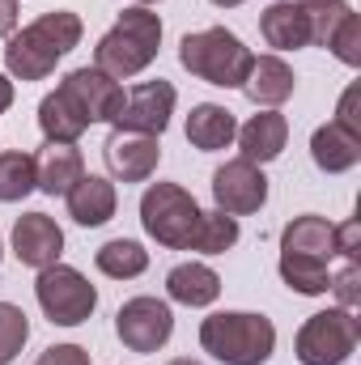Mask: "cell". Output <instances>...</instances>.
Returning <instances> with one entry per match:
<instances>
[{"label":"cell","mask_w":361,"mask_h":365,"mask_svg":"<svg viewBox=\"0 0 361 365\" xmlns=\"http://www.w3.org/2000/svg\"><path fill=\"white\" fill-rule=\"evenodd\" d=\"M86 26L73 9H56V13H43L34 17L30 26L13 30L9 34V47H4V73L17 77V81H43L56 73V64L81 43Z\"/></svg>","instance_id":"cell-1"},{"label":"cell","mask_w":361,"mask_h":365,"mask_svg":"<svg viewBox=\"0 0 361 365\" xmlns=\"http://www.w3.org/2000/svg\"><path fill=\"white\" fill-rule=\"evenodd\" d=\"M34 297H39L43 314H47L56 327H81L93 310H98V289H93L77 268H68V264L39 268Z\"/></svg>","instance_id":"cell-7"},{"label":"cell","mask_w":361,"mask_h":365,"mask_svg":"<svg viewBox=\"0 0 361 365\" xmlns=\"http://www.w3.org/2000/svg\"><path fill=\"white\" fill-rule=\"evenodd\" d=\"M280 251L293 255H315V259H336V225L319 212H302L280 230Z\"/></svg>","instance_id":"cell-21"},{"label":"cell","mask_w":361,"mask_h":365,"mask_svg":"<svg viewBox=\"0 0 361 365\" xmlns=\"http://www.w3.org/2000/svg\"><path fill=\"white\" fill-rule=\"evenodd\" d=\"M0 255H4V238H0Z\"/></svg>","instance_id":"cell-40"},{"label":"cell","mask_w":361,"mask_h":365,"mask_svg":"<svg viewBox=\"0 0 361 365\" xmlns=\"http://www.w3.org/2000/svg\"><path fill=\"white\" fill-rule=\"evenodd\" d=\"M213 200L230 217H251V212H260L268 204V179H264V170L255 162L234 158V162L213 170Z\"/></svg>","instance_id":"cell-10"},{"label":"cell","mask_w":361,"mask_h":365,"mask_svg":"<svg viewBox=\"0 0 361 365\" xmlns=\"http://www.w3.org/2000/svg\"><path fill=\"white\" fill-rule=\"evenodd\" d=\"M327 289L336 293V302H340L345 310H357V302H361V264L357 259H345V268L332 272V284H327Z\"/></svg>","instance_id":"cell-30"},{"label":"cell","mask_w":361,"mask_h":365,"mask_svg":"<svg viewBox=\"0 0 361 365\" xmlns=\"http://www.w3.org/2000/svg\"><path fill=\"white\" fill-rule=\"evenodd\" d=\"M13 106V81H9V73H0V115Z\"/></svg>","instance_id":"cell-35"},{"label":"cell","mask_w":361,"mask_h":365,"mask_svg":"<svg viewBox=\"0 0 361 365\" xmlns=\"http://www.w3.org/2000/svg\"><path fill=\"white\" fill-rule=\"evenodd\" d=\"M34 365H90V353L81 344H51Z\"/></svg>","instance_id":"cell-31"},{"label":"cell","mask_w":361,"mask_h":365,"mask_svg":"<svg viewBox=\"0 0 361 365\" xmlns=\"http://www.w3.org/2000/svg\"><path fill=\"white\" fill-rule=\"evenodd\" d=\"M81 175H86V162L77 145H43V153L34 158V187L47 195H68Z\"/></svg>","instance_id":"cell-20"},{"label":"cell","mask_w":361,"mask_h":365,"mask_svg":"<svg viewBox=\"0 0 361 365\" xmlns=\"http://www.w3.org/2000/svg\"><path fill=\"white\" fill-rule=\"evenodd\" d=\"M26 340H30V319H26V310L13 306V302H0V365L17 361V353L26 349Z\"/></svg>","instance_id":"cell-29"},{"label":"cell","mask_w":361,"mask_h":365,"mask_svg":"<svg viewBox=\"0 0 361 365\" xmlns=\"http://www.w3.org/2000/svg\"><path fill=\"white\" fill-rule=\"evenodd\" d=\"M260 34L276 51H298L310 47V9L293 4V0H276L260 13Z\"/></svg>","instance_id":"cell-17"},{"label":"cell","mask_w":361,"mask_h":365,"mask_svg":"<svg viewBox=\"0 0 361 365\" xmlns=\"http://www.w3.org/2000/svg\"><path fill=\"white\" fill-rule=\"evenodd\" d=\"M64 200H68V217H73L77 225H86V230L106 225V221L115 217V208H119L115 182L102 179V175H81V179L73 182V191H68Z\"/></svg>","instance_id":"cell-16"},{"label":"cell","mask_w":361,"mask_h":365,"mask_svg":"<svg viewBox=\"0 0 361 365\" xmlns=\"http://www.w3.org/2000/svg\"><path fill=\"white\" fill-rule=\"evenodd\" d=\"M208 4H217V9H238L243 0H208Z\"/></svg>","instance_id":"cell-37"},{"label":"cell","mask_w":361,"mask_h":365,"mask_svg":"<svg viewBox=\"0 0 361 365\" xmlns=\"http://www.w3.org/2000/svg\"><path fill=\"white\" fill-rule=\"evenodd\" d=\"M93 264L111 280H132V276H141L149 268V251L141 242H132V238H111V242H102L93 251Z\"/></svg>","instance_id":"cell-26"},{"label":"cell","mask_w":361,"mask_h":365,"mask_svg":"<svg viewBox=\"0 0 361 365\" xmlns=\"http://www.w3.org/2000/svg\"><path fill=\"white\" fill-rule=\"evenodd\" d=\"M357 340H361V327H357V319H353V310L332 306V310L310 314L298 327L293 353H298L302 365H345L357 353Z\"/></svg>","instance_id":"cell-6"},{"label":"cell","mask_w":361,"mask_h":365,"mask_svg":"<svg viewBox=\"0 0 361 365\" xmlns=\"http://www.w3.org/2000/svg\"><path fill=\"white\" fill-rule=\"evenodd\" d=\"M60 90L77 102V110L86 115V123H115V115H119V106H123V86H119L115 77L98 73L93 64L73 68V73L60 81Z\"/></svg>","instance_id":"cell-12"},{"label":"cell","mask_w":361,"mask_h":365,"mask_svg":"<svg viewBox=\"0 0 361 365\" xmlns=\"http://www.w3.org/2000/svg\"><path fill=\"white\" fill-rule=\"evenodd\" d=\"M175 86L171 81H141L123 93V106L115 115V132H141V136H162L171 128V115H175Z\"/></svg>","instance_id":"cell-9"},{"label":"cell","mask_w":361,"mask_h":365,"mask_svg":"<svg viewBox=\"0 0 361 365\" xmlns=\"http://www.w3.org/2000/svg\"><path fill=\"white\" fill-rule=\"evenodd\" d=\"M102 162H106L115 182H145L153 179V170L162 162V145H158V136L111 132V140L102 145Z\"/></svg>","instance_id":"cell-13"},{"label":"cell","mask_w":361,"mask_h":365,"mask_svg":"<svg viewBox=\"0 0 361 365\" xmlns=\"http://www.w3.org/2000/svg\"><path fill=\"white\" fill-rule=\"evenodd\" d=\"M238 247V217L213 208V212H200V225L191 234V247L187 251H200V255H225Z\"/></svg>","instance_id":"cell-27"},{"label":"cell","mask_w":361,"mask_h":365,"mask_svg":"<svg viewBox=\"0 0 361 365\" xmlns=\"http://www.w3.org/2000/svg\"><path fill=\"white\" fill-rule=\"evenodd\" d=\"M293 90H298V77H293V68H289L280 56H255V60H251V73H247V81H243V93H247L255 106L276 110L285 98H293Z\"/></svg>","instance_id":"cell-19"},{"label":"cell","mask_w":361,"mask_h":365,"mask_svg":"<svg viewBox=\"0 0 361 365\" xmlns=\"http://www.w3.org/2000/svg\"><path fill=\"white\" fill-rule=\"evenodd\" d=\"M234 136H238L234 110H225V106H217V102L191 106V115H187V140H191V149L217 153V149H230Z\"/></svg>","instance_id":"cell-22"},{"label":"cell","mask_w":361,"mask_h":365,"mask_svg":"<svg viewBox=\"0 0 361 365\" xmlns=\"http://www.w3.org/2000/svg\"><path fill=\"white\" fill-rule=\"evenodd\" d=\"M17 30V0H0V38Z\"/></svg>","instance_id":"cell-34"},{"label":"cell","mask_w":361,"mask_h":365,"mask_svg":"<svg viewBox=\"0 0 361 365\" xmlns=\"http://www.w3.org/2000/svg\"><path fill=\"white\" fill-rule=\"evenodd\" d=\"M336 255H345V259H357L361 255V221L357 217H349L345 225H336Z\"/></svg>","instance_id":"cell-32"},{"label":"cell","mask_w":361,"mask_h":365,"mask_svg":"<svg viewBox=\"0 0 361 365\" xmlns=\"http://www.w3.org/2000/svg\"><path fill=\"white\" fill-rule=\"evenodd\" d=\"M280 280L302 293V297H319L327 293L332 284V264L327 259H315V255H293V251H280Z\"/></svg>","instance_id":"cell-25"},{"label":"cell","mask_w":361,"mask_h":365,"mask_svg":"<svg viewBox=\"0 0 361 365\" xmlns=\"http://www.w3.org/2000/svg\"><path fill=\"white\" fill-rule=\"evenodd\" d=\"M285 140H289V119L280 110H260L251 115L243 128H238V149L247 162L264 166V162H276L285 153Z\"/></svg>","instance_id":"cell-18"},{"label":"cell","mask_w":361,"mask_h":365,"mask_svg":"<svg viewBox=\"0 0 361 365\" xmlns=\"http://www.w3.org/2000/svg\"><path fill=\"white\" fill-rule=\"evenodd\" d=\"M200 212L204 208L195 204V195L179 182H149L145 195H141V225L166 251H187L191 247Z\"/></svg>","instance_id":"cell-5"},{"label":"cell","mask_w":361,"mask_h":365,"mask_svg":"<svg viewBox=\"0 0 361 365\" xmlns=\"http://www.w3.org/2000/svg\"><path fill=\"white\" fill-rule=\"evenodd\" d=\"M158 47H162V17L149 13L145 4H128L115 17V26L98 38L93 68L115 81H128L158 60Z\"/></svg>","instance_id":"cell-2"},{"label":"cell","mask_w":361,"mask_h":365,"mask_svg":"<svg viewBox=\"0 0 361 365\" xmlns=\"http://www.w3.org/2000/svg\"><path fill=\"white\" fill-rule=\"evenodd\" d=\"M200 349L221 365H264L276 349V327L251 310H221L200 323Z\"/></svg>","instance_id":"cell-3"},{"label":"cell","mask_w":361,"mask_h":365,"mask_svg":"<svg viewBox=\"0 0 361 365\" xmlns=\"http://www.w3.org/2000/svg\"><path fill=\"white\" fill-rule=\"evenodd\" d=\"M34 191V158L21 149L0 153V204H17Z\"/></svg>","instance_id":"cell-28"},{"label":"cell","mask_w":361,"mask_h":365,"mask_svg":"<svg viewBox=\"0 0 361 365\" xmlns=\"http://www.w3.org/2000/svg\"><path fill=\"white\" fill-rule=\"evenodd\" d=\"M86 128H90L86 115L77 110V102L64 90L47 93V98L39 102V132H43L47 145H77Z\"/></svg>","instance_id":"cell-24"},{"label":"cell","mask_w":361,"mask_h":365,"mask_svg":"<svg viewBox=\"0 0 361 365\" xmlns=\"http://www.w3.org/2000/svg\"><path fill=\"white\" fill-rule=\"evenodd\" d=\"M115 336L132 353H158L175 336V314L162 297H128L115 314Z\"/></svg>","instance_id":"cell-8"},{"label":"cell","mask_w":361,"mask_h":365,"mask_svg":"<svg viewBox=\"0 0 361 365\" xmlns=\"http://www.w3.org/2000/svg\"><path fill=\"white\" fill-rule=\"evenodd\" d=\"M166 365H200V361H191V357H179V361H166Z\"/></svg>","instance_id":"cell-38"},{"label":"cell","mask_w":361,"mask_h":365,"mask_svg":"<svg viewBox=\"0 0 361 365\" xmlns=\"http://www.w3.org/2000/svg\"><path fill=\"white\" fill-rule=\"evenodd\" d=\"M353 106H357V86H353V90H345V98H340V110H336V123H345V128L361 132V119L353 115Z\"/></svg>","instance_id":"cell-33"},{"label":"cell","mask_w":361,"mask_h":365,"mask_svg":"<svg viewBox=\"0 0 361 365\" xmlns=\"http://www.w3.org/2000/svg\"><path fill=\"white\" fill-rule=\"evenodd\" d=\"M166 293H171V302H179L187 310H204L221 297V276L208 264L191 259V264H179V268L166 272Z\"/></svg>","instance_id":"cell-23"},{"label":"cell","mask_w":361,"mask_h":365,"mask_svg":"<svg viewBox=\"0 0 361 365\" xmlns=\"http://www.w3.org/2000/svg\"><path fill=\"white\" fill-rule=\"evenodd\" d=\"M136 4H158V0H136Z\"/></svg>","instance_id":"cell-39"},{"label":"cell","mask_w":361,"mask_h":365,"mask_svg":"<svg viewBox=\"0 0 361 365\" xmlns=\"http://www.w3.org/2000/svg\"><path fill=\"white\" fill-rule=\"evenodd\" d=\"M310 158H315V166H319L323 175H345V170H353L361 162V132L336 123V119L323 123V128H315V136H310Z\"/></svg>","instance_id":"cell-15"},{"label":"cell","mask_w":361,"mask_h":365,"mask_svg":"<svg viewBox=\"0 0 361 365\" xmlns=\"http://www.w3.org/2000/svg\"><path fill=\"white\" fill-rule=\"evenodd\" d=\"M293 4H302V9H310V13H315V9H323V4H332V0H293Z\"/></svg>","instance_id":"cell-36"},{"label":"cell","mask_w":361,"mask_h":365,"mask_svg":"<svg viewBox=\"0 0 361 365\" xmlns=\"http://www.w3.org/2000/svg\"><path fill=\"white\" fill-rule=\"evenodd\" d=\"M13 255L21 259V268H51L64 255V230L47 212H26L13 225Z\"/></svg>","instance_id":"cell-14"},{"label":"cell","mask_w":361,"mask_h":365,"mask_svg":"<svg viewBox=\"0 0 361 365\" xmlns=\"http://www.w3.org/2000/svg\"><path fill=\"white\" fill-rule=\"evenodd\" d=\"M310 43L327 47L340 64L357 68L361 64V17L349 0H332L310 13Z\"/></svg>","instance_id":"cell-11"},{"label":"cell","mask_w":361,"mask_h":365,"mask_svg":"<svg viewBox=\"0 0 361 365\" xmlns=\"http://www.w3.org/2000/svg\"><path fill=\"white\" fill-rule=\"evenodd\" d=\"M251 60H255L251 47L225 26L183 34L179 43V64L191 77H200V81H208L217 90H243V81L251 73Z\"/></svg>","instance_id":"cell-4"}]
</instances>
